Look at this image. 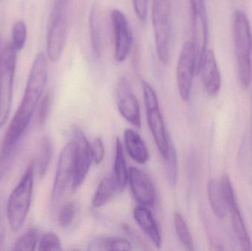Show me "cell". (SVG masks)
Here are the masks:
<instances>
[{
	"instance_id": "cell-18",
	"label": "cell",
	"mask_w": 252,
	"mask_h": 251,
	"mask_svg": "<svg viewBox=\"0 0 252 251\" xmlns=\"http://www.w3.org/2000/svg\"><path fill=\"white\" fill-rule=\"evenodd\" d=\"M123 190L117 182L113 173L105 177L99 184L95 194L93 197V207L98 209L106 205L111 199L113 198L118 193H121Z\"/></svg>"
},
{
	"instance_id": "cell-28",
	"label": "cell",
	"mask_w": 252,
	"mask_h": 251,
	"mask_svg": "<svg viewBox=\"0 0 252 251\" xmlns=\"http://www.w3.org/2000/svg\"><path fill=\"white\" fill-rule=\"evenodd\" d=\"M27 40V26L23 21H18L12 28V44L16 51H21Z\"/></svg>"
},
{
	"instance_id": "cell-26",
	"label": "cell",
	"mask_w": 252,
	"mask_h": 251,
	"mask_svg": "<svg viewBox=\"0 0 252 251\" xmlns=\"http://www.w3.org/2000/svg\"><path fill=\"white\" fill-rule=\"evenodd\" d=\"M40 231L36 228H32L24 233L16 240L14 251H34L38 246L40 240Z\"/></svg>"
},
{
	"instance_id": "cell-27",
	"label": "cell",
	"mask_w": 252,
	"mask_h": 251,
	"mask_svg": "<svg viewBox=\"0 0 252 251\" xmlns=\"http://www.w3.org/2000/svg\"><path fill=\"white\" fill-rule=\"evenodd\" d=\"M165 169L169 184L175 187L178 177V157L174 144L170 140L168 153L165 159Z\"/></svg>"
},
{
	"instance_id": "cell-19",
	"label": "cell",
	"mask_w": 252,
	"mask_h": 251,
	"mask_svg": "<svg viewBox=\"0 0 252 251\" xmlns=\"http://www.w3.org/2000/svg\"><path fill=\"white\" fill-rule=\"evenodd\" d=\"M126 150L129 156L137 163L144 165L149 159L148 148L139 134L133 130L127 129L124 133Z\"/></svg>"
},
{
	"instance_id": "cell-2",
	"label": "cell",
	"mask_w": 252,
	"mask_h": 251,
	"mask_svg": "<svg viewBox=\"0 0 252 251\" xmlns=\"http://www.w3.org/2000/svg\"><path fill=\"white\" fill-rule=\"evenodd\" d=\"M232 32L240 82L244 89H248L252 78V36L250 21L243 10H237L234 13Z\"/></svg>"
},
{
	"instance_id": "cell-9",
	"label": "cell",
	"mask_w": 252,
	"mask_h": 251,
	"mask_svg": "<svg viewBox=\"0 0 252 251\" xmlns=\"http://www.w3.org/2000/svg\"><path fill=\"white\" fill-rule=\"evenodd\" d=\"M74 175V144L70 141L61 152L56 176L52 190V199L57 203L66 193L69 184L72 186Z\"/></svg>"
},
{
	"instance_id": "cell-11",
	"label": "cell",
	"mask_w": 252,
	"mask_h": 251,
	"mask_svg": "<svg viewBox=\"0 0 252 251\" xmlns=\"http://www.w3.org/2000/svg\"><path fill=\"white\" fill-rule=\"evenodd\" d=\"M129 183L133 197L141 206L152 207L155 204L156 190L148 175L136 167H130Z\"/></svg>"
},
{
	"instance_id": "cell-36",
	"label": "cell",
	"mask_w": 252,
	"mask_h": 251,
	"mask_svg": "<svg viewBox=\"0 0 252 251\" xmlns=\"http://www.w3.org/2000/svg\"><path fill=\"white\" fill-rule=\"evenodd\" d=\"M5 218H7L6 205L4 206V202L0 197V248L2 246L5 239Z\"/></svg>"
},
{
	"instance_id": "cell-8",
	"label": "cell",
	"mask_w": 252,
	"mask_h": 251,
	"mask_svg": "<svg viewBox=\"0 0 252 251\" xmlns=\"http://www.w3.org/2000/svg\"><path fill=\"white\" fill-rule=\"evenodd\" d=\"M72 142L74 144V175L72 182L73 191L78 190L85 180L91 165L92 156L90 144L79 128L72 131Z\"/></svg>"
},
{
	"instance_id": "cell-21",
	"label": "cell",
	"mask_w": 252,
	"mask_h": 251,
	"mask_svg": "<svg viewBox=\"0 0 252 251\" xmlns=\"http://www.w3.org/2000/svg\"><path fill=\"white\" fill-rule=\"evenodd\" d=\"M207 195L210 206L217 218L223 219L227 215V208L222 194L220 184L216 179H211L207 184Z\"/></svg>"
},
{
	"instance_id": "cell-4",
	"label": "cell",
	"mask_w": 252,
	"mask_h": 251,
	"mask_svg": "<svg viewBox=\"0 0 252 251\" xmlns=\"http://www.w3.org/2000/svg\"><path fill=\"white\" fill-rule=\"evenodd\" d=\"M151 18L157 56L163 65L168 64L173 38L171 0H153Z\"/></svg>"
},
{
	"instance_id": "cell-37",
	"label": "cell",
	"mask_w": 252,
	"mask_h": 251,
	"mask_svg": "<svg viewBox=\"0 0 252 251\" xmlns=\"http://www.w3.org/2000/svg\"></svg>"
},
{
	"instance_id": "cell-17",
	"label": "cell",
	"mask_w": 252,
	"mask_h": 251,
	"mask_svg": "<svg viewBox=\"0 0 252 251\" xmlns=\"http://www.w3.org/2000/svg\"><path fill=\"white\" fill-rule=\"evenodd\" d=\"M228 212L230 215L231 223L234 232L238 238L243 251H250L252 249L251 240L246 228L244 219L240 212L237 200L226 205Z\"/></svg>"
},
{
	"instance_id": "cell-25",
	"label": "cell",
	"mask_w": 252,
	"mask_h": 251,
	"mask_svg": "<svg viewBox=\"0 0 252 251\" xmlns=\"http://www.w3.org/2000/svg\"><path fill=\"white\" fill-rule=\"evenodd\" d=\"M174 226L176 234H177L182 244L188 250H194L193 241H192L190 231H189L186 221L179 212L175 213Z\"/></svg>"
},
{
	"instance_id": "cell-16",
	"label": "cell",
	"mask_w": 252,
	"mask_h": 251,
	"mask_svg": "<svg viewBox=\"0 0 252 251\" xmlns=\"http://www.w3.org/2000/svg\"><path fill=\"white\" fill-rule=\"evenodd\" d=\"M133 218L153 244L159 249L161 246V234L151 211L145 206H136L133 209Z\"/></svg>"
},
{
	"instance_id": "cell-3",
	"label": "cell",
	"mask_w": 252,
	"mask_h": 251,
	"mask_svg": "<svg viewBox=\"0 0 252 251\" xmlns=\"http://www.w3.org/2000/svg\"><path fill=\"white\" fill-rule=\"evenodd\" d=\"M34 170L35 164L31 162L6 203L7 221L14 232L22 228L29 212L33 192Z\"/></svg>"
},
{
	"instance_id": "cell-15",
	"label": "cell",
	"mask_w": 252,
	"mask_h": 251,
	"mask_svg": "<svg viewBox=\"0 0 252 251\" xmlns=\"http://www.w3.org/2000/svg\"><path fill=\"white\" fill-rule=\"evenodd\" d=\"M147 119L154 141L163 159H165L169 150L170 139L167 135L159 108L146 110Z\"/></svg>"
},
{
	"instance_id": "cell-33",
	"label": "cell",
	"mask_w": 252,
	"mask_h": 251,
	"mask_svg": "<svg viewBox=\"0 0 252 251\" xmlns=\"http://www.w3.org/2000/svg\"><path fill=\"white\" fill-rule=\"evenodd\" d=\"M15 148L1 147L0 150V182L10 169L13 161Z\"/></svg>"
},
{
	"instance_id": "cell-23",
	"label": "cell",
	"mask_w": 252,
	"mask_h": 251,
	"mask_svg": "<svg viewBox=\"0 0 252 251\" xmlns=\"http://www.w3.org/2000/svg\"><path fill=\"white\" fill-rule=\"evenodd\" d=\"M131 245L127 240L120 237H103L90 243V251H130Z\"/></svg>"
},
{
	"instance_id": "cell-35",
	"label": "cell",
	"mask_w": 252,
	"mask_h": 251,
	"mask_svg": "<svg viewBox=\"0 0 252 251\" xmlns=\"http://www.w3.org/2000/svg\"><path fill=\"white\" fill-rule=\"evenodd\" d=\"M133 9L138 19L145 22L148 17V0H132Z\"/></svg>"
},
{
	"instance_id": "cell-10",
	"label": "cell",
	"mask_w": 252,
	"mask_h": 251,
	"mask_svg": "<svg viewBox=\"0 0 252 251\" xmlns=\"http://www.w3.org/2000/svg\"><path fill=\"white\" fill-rule=\"evenodd\" d=\"M114 36H115V58L118 63L127 59L133 45V34L128 20L124 12L114 9L111 13Z\"/></svg>"
},
{
	"instance_id": "cell-24",
	"label": "cell",
	"mask_w": 252,
	"mask_h": 251,
	"mask_svg": "<svg viewBox=\"0 0 252 251\" xmlns=\"http://www.w3.org/2000/svg\"><path fill=\"white\" fill-rule=\"evenodd\" d=\"M113 175L121 190H124L128 178V171L126 165L124 147L119 139H117L116 141V153H115Z\"/></svg>"
},
{
	"instance_id": "cell-14",
	"label": "cell",
	"mask_w": 252,
	"mask_h": 251,
	"mask_svg": "<svg viewBox=\"0 0 252 251\" xmlns=\"http://www.w3.org/2000/svg\"><path fill=\"white\" fill-rule=\"evenodd\" d=\"M67 26L64 18L57 15L53 19L47 35V56L52 63L60 59L66 44Z\"/></svg>"
},
{
	"instance_id": "cell-29",
	"label": "cell",
	"mask_w": 252,
	"mask_h": 251,
	"mask_svg": "<svg viewBox=\"0 0 252 251\" xmlns=\"http://www.w3.org/2000/svg\"><path fill=\"white\" fill-rule=\"evenodd\" d=\"M75 213H76V209L73 203L69 202L65 203L59 211V216H58L59 225L63 228L70 226L75 218Z\"/></svg>"
},
{
	"instance_id": "cell-32",
	"label": "cell",
	"mask_w": 252,
	"mask_h": 251,
	"mask_svg": "<svg viewBox=\"0 0 252 251\" xmlns=\"http://www.w3.org/2000/svg\"><path fill=\"white\" fill-rule=\"evenodd\" d=\"M143 91L144 102H145L146 110L157 109L158 107V98L157 93L152 86L146 81H143L142 84Z\"/></svg>"
},
{
	"instance_id": "cell-30",
	"label": "cell",
	"mask_w": 252,
	"mask_h": 251,
	"mask_svg": "<svg viewBox=\"0 0 252 251\" xmlns=\"http://www.w3.org/2000/svg\"><path fill=\"white\" fill-rule=\"evenodd\" d=\"M62 249L60 239L53 232L44 234L38 244V251H61Z\"/></svg>"
},
{
	"instance_id": "cell-5",
	"label": "cell",
	"mask_w": 252,
	"mask_h": 251,
	"mask_svg": "<svg viewBox=\"0 0 252 251\" xmlns=\"http://www.w3.org/2000/svg\"><path fill=\"white\" fill-rule=\"evenodd\" d=\"M16 52L13 44H8L0 55V128L7 122L11 109Z\"/></svg>"
},
{
	"instance_id": "cell-22",
	"label": "cell",
	"mask_w": 252,
	"mask_h": 251,
	"mask_svg": "<svg viewBox=\"0 0 252 251\" xmlns=\"http://www.w3.org/2000/svg\"><path fill=\"white\" fill-rule=\"evenodd\" d=\"M53 153V145L49 137H44L41 139L39 150L36 160L34 162L37 173L40 178H43L47 173V169L51 162Z\"/></svg>"
},
{
	"instance_id": "cell-13",
	"label": "cell",
	"mask_w": 252,
	"mask_h": 251,
	"mask_svg": "<svg viewBox=\"0 0 252 251\" xmlns=\"http://www.w3.org/2000/svg\"><path fill=\"white\" fill-rule=\"evenodd\" d=\"M204 89L210 97H216L221 87L222 79L216 56L213 50H207L200 65L199 72Z\"/></svg>"
},
{
	"instance_id": "cell-6",
	"label": "cell",
	"mask_w": 252,
	"mask_h": 251,
	"mask_svg": "<svg viewBox=\"0 0 252 251\" xmlns=\"http://www.w3.org/2000/svg\"><path fill=\"white\" fill-rule=\"evenodd\" d=\"M192 41L197 56V75L203 56L207 50L209 38L208 17L204 0H189Z\"/></svg>"
},
{
	"instance_id": "cell-12",
	"label": "cell",
	"mask_w": 252,
	"mask_h": 251,
	"mask_svg": "<svg viewBox=\"0 0 252 251\" xmlns=\"http://www.w3.org/2000/svg\"><path fill=\"white\" fill-rule=\"evenodd\" d=\"M117 102L120 113L133 126L140 128L141 118L139 102L130 89L128 81L121 78L117 87Z\"/></svg>"
},
{
	"instance_id": "cell-1",
	"label": "cell",
	"mask_w": 252,
	"mask_h": 251,
	"mask_svg": "<svg viewBox=\"0 0 252 251\" xmlns=\"http://www.w3.org/2000/svg\"><path fill=\"white\" fill-rule=\"evenodd\" d=\"M48 79L47 57L44 53L34 59L20 106L6 133L1 147L15 148L28 128L39 104Z\"/></svg>"
},
{
	"instance_id": "cell-31",
	"label": "cell",
	"mask_w": 252,
	"mask_h": 251,
	"mask_svg": "<svg viewBox=\"0 0 252 251\" xmlns=\"http://www.w3.org/2000/svg\"><path fill=\"white\" fill-rule=\"evenodd\" d=\"M52 106V96L50 93L46 94L40 101L36 113V123L42 125L45 123L50 113Z\"/></svg>"
},
{
	"instance_id": "cell-34",
	"label": "cell",
	"mask_w": 252,
	"mask_h": 251,
	"mask_svg": "<svg viewBox=\"0 0 252 251\" xmlns=\"http://www.w3.org/2000/svg\"><path fill=\"white\" fill-rule=\"evenodd\" d=\"M90 148L93 160L96 165H100L104 159L105 156L104 145L101 139L98 137L94 139L92 144H90Z\"/></svg>"
},
{
	"instance_id": "cell-7",
	"label": "cell",
	"mask_w": 252,
	"mask_h": 251,
	"mask_svg": "<svg viewBox=\"0 0 252 251\" xmlns=\"http://www.w3.org/2000/svg\"><path fill=\"white\" fill-rule=\"evenodd\" d=\"M197 75V56L192 41H187L181 50L176 69L178 88L182 100L190 97L194 76Z\"/></svg>"
},
{
	"instance_id": "cell-20",
	"label": "cell",
	"mask_w": 252,
	"mask_h": 251,
	"mask_svg": "<svg viewBox=\"0 0 252 251\" xmlns=\"http://www.w3.org/2000/svg\"><path fill=\"white\" fill-rule=\"evenodd\" d=\"M89 22L93 53L96 57H99L103 49V38L101 11L98 3H95L92 7Z\"/></svg>"
}]
</instances>
